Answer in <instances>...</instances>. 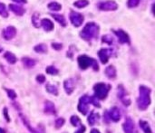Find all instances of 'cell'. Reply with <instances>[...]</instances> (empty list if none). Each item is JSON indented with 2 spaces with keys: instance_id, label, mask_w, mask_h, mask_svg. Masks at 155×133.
<instances>
[{
  "instance_id": "4",
  "label": "cell",
  "mask_w": 155,
  "mask_h": 133,
  "mask_svg": "<svg viewBox=\"0 0 155 133\" xmlns=\"http://www.w3.org/2000/svg\"><path fill=\"white\" fill-rule=\"evenodd\" d=\"M110 88H111V86L107 85L105 83H96L93 86L94 96H95L98 100H105L107 97Z\"/></svg>"
},
{
  "instance_id": "26",
  "label": "cell",
  "mask_w": 155,
  "mask_h": 133,
  "mask_svg": "<svg viewBox=\"0 0 155 133\" xmlns=\"http://www.w3.org/2000/svg\"><path fill=\"white\" fill-rule=\"evenodd\" d=\"M89 4H90L89 0H77V1L74 3V6L77 8H84L89 6Z\"/></svg>"
},
{
  "instance_id": "15",
  "label": "cell",
  "mask_w": 155,
  "mask_h": 133,
  "mask_svg": "<svg viewBox=\"0 0 155 133\" xmlns=\"http://www.w3.org/2000/svg\"><path fill=\"white\" fill-rule=\"evenodd\" d=\"M9 7V9L11 12H13L15 15H18V16H22L25 15V9L24 7H22L21 6L18 5H15V4H10L8 6Z\"/></svg>"
},
{
  "instance_id": "1",
  "label": "cell",
  "mask_w": 155,
  "mask_h": 133,
  "mask_svg": "<svg viewBox=\"0 0 155 133\" xmlns=\"http://www.w3.org/2000/svg\"><path fill=\"white\" fill-rule=\"evenodd\" d=\"M100 31L99 24L94 22H88L80 32V36L84 41H91L98 37Z\"/></svg>"
},
{
  "instance_id": "9",
  "label": "cell",
  "mask_w": 155,
  "mask_h": 133,
  "mask_svg": "<svg viewBox=\"0 0 155 133\" xmlns=\"http://www.w3.org/2000/svg\"><path fill=\"white\" fill-rule=\"evenodd\" d=\"M113 32L117 36L118 41L121 43H128V44H130V43H131L130 36H129V34L125 31H123V29H118V30H113Z\"/></svg>"
},
{
  "instance_id": "5",
  "label": "cell",
  "mask_w": 155,
  "mask_h": 133,
  "mask_svg": "<svg viewBox=\"0 0 155 133\" xmlns=\"http://www.w3.org/2000/svg\"><path fill=\"white\" fill-rule=\"evenodd\" d=\"M98 9L101 11H105V12H109V11H115L118 9V4L116 3V1L114 0H106V1H102L100 2L97 5Z\"/></svg>"
},
{
  "instance_id": "40",
  "label": "cell",
  "mask_w": 155,
  "mask_h": 133,
  "mask_svg": "<svg viewBox=\"0 0 155 133\" xmlns=\"http://www.w3.org/2000/svg\"><path fill=\"white\" fill-rule=\"evenodd\" d=\"M4 115H5V117H6V121H10V119H9V117H8V114H7V109L6 108H5L4 109Z\"/></svg>"
},
{
  "instance_id": "3",
  "label": "cell",
  "mask_w": 155,
  "mask_h": 133,
  "mask_svg": "<svg viewBox=\"0 0 155 133\" xmlns=\"http://www.w3.org/2000/svg\"><path fill=\"white\" fill-rule=\"evenodd\" d=\"M78 62V65L82 70H86L88 67H93L94 71H99V65L97 64V61L92 57H89L85 55H79L77 58Z\"/></svg>"
},
{
  "instance_id": "13",
  "label": "cell",
  "mask_w": 155,
  "mask_h": 133,
  "mask_svg": "<svg viewBox=\"0 0 155 133\" xmlns=\"http://www.w3.org/2000/svg\"><path fill=\"white\" fill-rule=\"evenodd\" d=\"M118 97L121 99V101H122L123 102V104L125 106H129L131 104V101L130 99H129V97H127L126 95V92H125V89L123 88V85H119L118 86Z\"/></svg>"
},
{
  "instance_id": "31",
  "label": "cell",
  "mask_w": 155,
  "mask_h": 133,
  "mask_svg": "<svg viewBox=\"0 0 155 133\" xmlns=\"http://www.w3.org/2000/svg\"><path fill=\"white\" fill-rule=\"evenodd\" d=\"M46 74H51V75H56V74H58L59 71L55 66H47L46 69Z\"/></svg>"
},
{
  "instance_id": "2",
  "label": "cell",
  "mask_w": 155,
  "mask_h": 133,
  "mask_svg": "<svg viewBox=\"0 0 155 133\" xmlns=\"http://www.w3.org/2000/svg\"><path fill=\"white\" fill-rule=\"evenodd\" d=\"M140 96L137 100L138 108L142 111L147 109L151 104V89L144 85L139 87Z\"/></svg>"
},
{
  "instance_id": "44",
  "label": "cell",
  "mask_w": 155,
  "mask_h": 133,
  "mask_svg": "<svg viewBox=\"0 0 155 133\" xmlns=\"http://www.w3.org/2000/svg\"><path fill=\"white\" fill-rule=\"evenodd\" d=\"M2 51H3V48H2L1 46H0V52H1Z\"/></svg>"
},
{
  "instance_id": "18",
  "label": "cell",
  "mask_w": 155,
  "mask_h": 133,
  "mask_svg": "<svg viewBox=\"0 0 155 133\" xmlns=\"http://www.w3.org/2000/svg\"><path fill=\"white\" fill-rule=\"evenodd\" d=\"M45 112L47 114H52L54 115L55 114V108L54 103L50 102V101H46L45 102Z\"/></svg>"
},
{
  "instance_id": "32",
  "label": "cell",
  "mask_w": 155,
  "mask_h": 133,
  "mask_svg": "<svg viewBox=\"0 0 155 133\" xmlns=\"http://www.w3.org/2000/svg\"><path fill=\"white\" fill-rule=\"evenodd\" d=\"M141 0H127V6L129 8H134L139 6Z\"/></svg>"
},
{
  "instance_id": "8",
  "label": "cell",
  "mask_w": 155,
  "mask_h": 133,
  "mask_svg": "<svg viewBox=\"0 0 155 133\" xmlns=\"http://www.w3.org/2000/svg\"><path fill=\"white\" fill-rule=\"evenodd\" d=\"M113 52H114V51L112 50L111 48H102L101 50H99L98 56H99V59L101 61V63L102 64H107L109 58L113 55Z\"/></svg>"
},
{
  "instance_id": "43",
  "label": "cell",
  "mask_w": 155,
  "mask_h": 133,
  "mask_svg": "<svg viewBox=\"0 0 155 133\" xmlns=\"http://www.w3.org/2000/svg\"><path fill=\"white\" fill-rule=\"evenodd\" d=\"M0 133H6V131H5L3 129H1V128H0Z\"/></svg>"
},
{
  "instance_id": "19",
  "label": "cell",
  "mask_w": 155,
  "mask_h": 133,
  "mask_svg": "<svg viewBox=\"0 0 155 133\" xmlns=\"http://www.w3.org/2000/svg\"><path fill=\"white\" fill-rule=\"evenodd\" d=\"M105 74L107 75V77L109 79H114L116 77V74H117L115 67L114 65H109L105 69Z\"/></svg>"
},
{
  "instance_id": "33",
  "label": "cell",
  "mask_w": 155,
  "mask_h": 133,
  "mask_svg": "<svg viewBox=\"0 0 155 133\" xmlns=\"http://www.w3.org/2000/svg\"><path fill=\"white\" fill-rule=\"evenodd\" d=\"M71 123H72V125L76 127V126H78L79 124L81 123V120L80 119L77 117V116H72L71 117Z\"/></svg>"
},
{
  "instance_id": "21",
  "label": "cell",
  "mask_w": 155,
  "mask_h": 133,
  "mask_svg": "<svg viewBox=\"0 0 155 133\" xmlns=\"http://www.w3.org/2000/svg\"><path fill=\"white\" fill-rule=\"evenodd\" d=\"M4 57H5V59L10 64H15V63H16V61H17V59H16V57H15V55L13 54V52H5V55H4Z\"/></svg>"
},
{
  "instance_id": "22",
  "label": "cell",
  "mask_w": 155,
  "mask_h": 133,
  "mask_svg": "<svg viewBox=\"0 0 155 133\" xmlns=\"http://www.w3.org/2000/svg\"><path fill=\"white\" fill-rule=\"evenodd\" d=\"M47 7L48 9L51 10V11H54V12H58L62 9V5L56 2V1H54V2H51L47 5Z\"/></svg>"
},
{
  "instance_id": "17",
  "label": "cell",
  "mask_w": 155,
  "mask_h": 133,
  "mask_svg": "<svg viewBox=\"0 0 155 133\" xmlns=\"http://www.w3.org/2000/svg\"><path fill=\"white\" fill-rule=\"evenodd\" d=\"M51 16L54 17V19L59 24H61L63 27H65V26L67 25V22H66V19L65 17L63 15H59V14H51Z\"/></svg>"
},
{
  "instance_id": "27",
  "label": "cell",
  "mask_w": 155,
  "mask_h": 133,
  "mask_svg": "<svg viewBox=\"0 0 155 133\" xmlns=\"http://www.w3.org/2000/svg\"><path fill=\"white\" fill-rule=\"evenodd\" d=\"M140 124V127L142 129V130L144 131V133H152L151 129L150 127V125L148 124L147 121H144V120H140L139 121Z\"/></svg>"
},
{
  "instance_id": "6",
  "label": "cell",
  "mask_w": 155,
  "mask_h": 133,
  "mask_svg": "<svg viewBox=\"0 0 155 133\" xmlns=\"http://www.w3.org/2000/svg\"><path fill=\"white\" fill-rule=\"evenodd\" d=\"M69 19H70V22L74 27H79V26L83 24L84 21V17L81 13L71 10L70 14H69Z\"/></svg>"
},
{
  "instance_id": "29",
  "label": "cell",
  "mask_w": 155,
  "mask_h": 133,
  "mask_svg": "<svg viewBox=\"0 0 155 133\" xmlns=\"http://www.w3.org/2000/svg\"><path fill=\"white\" fill-rule=\"evenodd\" d=\"M46 91L51 93V94H54V95H58V90H57V87L55 85H52V84H47L46 85Z\"/></svg>"
},
{
  "instance_id": "30",
  "label": "cell",
  "mask_w": 155,
  "mask_h": 133,
  "mask_svg": "<svg viewBox=\"0 0 155 133\" xmlns=\"http://www.w3.org/2000/svg\"><path fill=\"white\" fill-rule=\"evenodd\" d=\"M102 42L111 46V44L114 43V37L111 36L110 34H105V35H103V36L102 37Z\"/></svg>"
},
{
  "instance_id": "25",
  "label": "cell",
  "mask_w": 155,
  "mask_h": 133,
  "mask_svg": "<svg viewBox=\"0 0 155 133\" xmlns=\"http://www.w3.org/2000/svg\"><path fill=\"white\" fill-rule=\"evenodd\" d=\"M39 17H40V15H39L38 13H34V14L32 15V18H31L32 24H33V25H34L36 28H39L40 26H41V25H40V19H39Z\"/></svg>"
},
{
  "instance_id": "11",
  "label": "cell",
  "mask_w": 155,
  "mask_h": 133,
  "mask_svg": "<svg viewBox=\"0 0 155 133\" xmlns=\"http://www.w3.org/2000/svg\"><path fill=\"white\" fill-rule=\"evenodd\" d=\"M16 33H17V31H16V28L15 27V26L9 25L3 30L2 35L6 40H11L16 35Z\"/></svg>"
},
{
  "instance_id": "20",
  "label": "cell",
  "mask_w": 155,
  "mask_h": 133,
  "mask_svg": "<svg viewBox=\"0 0 155 133\" xmlns=\"http://www.w3.org/2000/svg\"><path fill=\"white\" fill-rule=\"evenodd\" d=\"M22 63L24 64V65L27 68H33L36 64V62L34 59L29 58V57H23L22 58Z\"/></svg>"
},
{
  "instance_id": "39",
  "label": "cell",
  "mask_w": 155,
  "mask_h": 133,
  "mask_svg": "<svg viewBox=\"0 0 155 133\" xmlns=\"http://www.w3.org/2000/svg\"><path fill=\"white\" fill-rule=\"evenodd\" d=\"M12 1L17 4H27V0H12Z\"/></svg>"
},
{
  "instance_id": "16",
  "label": "cell",
  "mask_w": 155,
  "mask_h": 133,
  "mask_svg": "<svg viewBox=\"0 0 155 133\" xmlns=\"http://www.w3.org/2000/svg\"><path fill=\"white\" fill-rule=\"evenodd\" d=\"M74 79L72 78H69L67 80H65V83H64V87H65V90L67 94H72L73 92L74 91Z\"/></svg>"
},
{
  "instance_id": "28",
  "label": "cell",
  "mask_w": 155,
  "mask_h": 133,
  "mask_svg": "<svg viewBox=\"0 0 155 133\" xmlns=\"http://www.w3.org/2000/svg\"><path fill=\"white\" fill-rule=\"evenodd\" d=\"M0 15H1L2 17H4V18H7L8 15H9L8 11L6 9V5L1 3V2H0Z\"/></svg>"
},
{
  "instance_id": "34",
  "label": "cell",
  "mask_w": 155,
  "mask_h": 133,
  "mask_svg": "<svg viewBox=\"0 0 155 133\" xmlns=\"http://www.w3.org/2000/svg\"><path fill=\"white\" fill-rule=\"evenodd\" d=\"M65 119H63V118H59V119H57L56 120H55V128L56 129H60L61 127H63L64 126V124H65Z\"/></svg>"
},
{
  "instance_id": "36",
  "label": "cell",
  "mask_w": 155,
  "mask_h": 133,
  "mask_svg": "<svg viewBox=\"0 0 155 133\" xmlns=\"http://www.w3.org/2000/svg\"><path fill=\"white\" fill-rule=\"evenodd\" d=\"M6 92H7L8 97H9V98H11L12 100L15 99V97H16V93L15 92V91H14V90H11V89H6Z\"/></svg>"
},
{
  "instance_id": "23",
  "label": "cell",
  "mask_w": 155,
  "mask_h": 133,
  "mask_svg": "<svg viewBox=\"0 0 155 133\" xmlns=\"http://www.w3.org/2000/svg\"><path fill=\"white\" fill-rule=\"evenodd\" d=\"M99 120V114L98 113H95L94 111H92L90 116L88 117V123L90 124V125H94Z\"/></svg>"
},
{
  "instance_id": "37",
  "label": "cell",
  "mask_w": 155,
  "mask_h": 133,
  "mask_svg": "<svg viewBox=\"0 0 155 133\" xmlns=\"http://www.w3.org/2000/svg\"><path fill=\"white\" fill-rule=\"evenodd\" d=\"M52 47L56 51H59L63 48V44L61 43H52Z\"/></svg>"
},
{
  "instance_id": "10",
  "label": "cell",
  "mask_w": 155,
  "mask_h": 133,
  "mask_svg": "<svg viewBox=\"0 0 155 133\" xmlns=\"http://www.w3.org/2000/svg\"><path fill=\"white\" fill-rule=\"evenodd\" d=\"M123 128L125 133H138L135 124L131 118H126L123 125Z\"/></svg>"
},
{
  "instance_id": "24",
  "label": "cell",
  "mask_w": 155,
  "mask_h": 133,
  "mask_svg": "<svg viewBox=\"0 0 155 133\" xmlns=\"http://www.w3.org/2000/svg\"><path fill=\"white\" fill-rule=\"evenodd\" d=\"M34 50L36 52H39V54H46L47 52V46L45 43H39L34 47Z\"/></svg>"
},
{
  "instance_id": "7",
  "label": "cell",
  "mask_w": 155,
  "mask_h": 133,
  "mask_svg": "<svg viewBox=\"0 0 155 133\" xmlns=\"http://www.w3.org/2000/svg\"><path fill=\"white\" fill-rule=\"evenodd\" d=\"M91 103V97L88 95H83V97H81V99L79 101V104H78V111L85 115L87 114L88 111H89V104Z\"/></svg>"
},
{
  "instance_id": "12",
  "label": "cell",
  "mask_w": 155,
  "mask_h": 133,
  "mask_svg": "<svg viewBox=\"0 0 155 133\" xmlns=\"http://www.w3.org/2000/svg\"><path fill=\"white\" fill-rule=\"evenodd\" d=\"M108 117L111 120H113L114 122H117L121 120V117H122V114H121V111L119 110V108L117 107H113L108 112H107Z\"/></svg>"
},
{
  "instance_id": "14",
  "label": "cell",
  "mask_w": 155,
  "mask_h": 133,
  "mask_svg": "<svg viewBox=\"0 0 155 133\" xmlns=\"http://www.w3.org/2000/svg\"><path fill=\"white\" fill-rule=\"evenodd\" d=\"M40 25L43 27L46 32H51L53 31L54 28H55V25H54V23L52 22L50 19L48 18H44L40 21Z\"/></svg>"
},
{
  "instance_id": "38",
  "label": "cell",
  "mask_w": 155,
  "mask_h": 133,
  "mask_svg": "<svg viewBox=\"0 0 155 133\" xmlns=\"http://www.w3.org/2000/svg\"><path fill=\"white\" fill-rule=\"evenodd\" d=\"M36 79V81H37L39 83H43L46 82V76L43 75V74H38Z\"/></svg>"
},
{
  "instance_id": "35",
  "label": "cell",
  "mask_w": 155,
  "mask_h": 133,
  "mask_svg": "<svg viewBox=\"0 0 155 133\" xmlns=\"http://www.w3.org/2000/svg\"><path fill=\"white\" fill-rule=\"evenodd\" d=\"M91 103L94 106V107H97V108H100L101 105L98 102V99L96 98L95 96H92L91 97Z\"/></svg>"
},
{
  "instance_id": "42",
  "label": "cell",
  "mask_w": 155,
  "mask_h": 133,
  "mask_svg": "<svg viewBox=\"0 0 155 133\" xmlns=\"http://www.w3.org/2000/svg\"><path fill=\"white\" fill-rule=\"evenodd\" d=\"M90 133H100V131L98 130H96V129H93Z\"/></svg>"
},
{
  "instance_id": "41",
  "label": "cell",
  "mask_w": 155,
  "mask_h": 133,
  "mask_svg": "<svg viewBox=\"0 0 155 133\" xmlns=\"http://www.w3.org/2000/svg\"><path fill=\"white\" fill-rule=\"evenodd\" d=\"M84 130H85V127L83 125V126H82V127H81L78 130H77L75 133H83V132H84Z\"/></svg>"
}]
</instances>
